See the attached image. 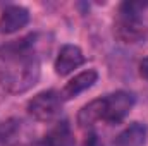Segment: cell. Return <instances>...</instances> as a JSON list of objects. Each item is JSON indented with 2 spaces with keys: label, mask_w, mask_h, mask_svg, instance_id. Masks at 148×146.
Listing matches in <instances>:
<instances>
[{
  "label": "cell",
  "mask_w": 148,
  "mask_h": 146,
  "mask_svg": "<svg viewBox=\"0 0 148 146\" xmlns=\"http://www.w3.org/2000/svg\"><path fill=\"white\" fill-rule=\"evenodd\" d=\"M36 35L9 41L0 46V84L12 95L31 89L40 79V59L35 52Z\"/></svg>",
  "instance_id": "obj_1"
},
{
  "label": "cell",
  "mask_w": 148,
  "mask_h": 146,
  "mask_svg": "<svg viewBox=\"0 0 148 146\" xmlns=\"http://www.w3.org/2000/svg\"><path fill=\"white\" fill-rule=\"evenodd\" d=\"M143 7L140 2H122L114 24V33L122 43H136L145 33Z\"/></svg>",
  "instance_id": "obj_2"
},
{
  "label": "cell",
  "mask_w": 148,
  "mask_h": 146,
  "mask_svg": "<svg viewBox=\"0 0 148 146\" xmlns=\"http://www.w3.org/2000/svg\"><path fill=\"white\" fill-rule=\"evenodd\" d=\"M62 102L64 100L60 98V93L53 89H47V91L35 95L28 102L26 110L38 122H52L59 117L62 110Z\"/></svg>",
  "instance_id": "obj_3"
},
{
  "label": "cell",
  "mask_w": 148,
  "mask_h": 146,
  "mask_svg": "<svg viewBox=\"0 0 148 146\" xmlns=\"http://www.w3.org/2000/svg\"><path fill=\"white\" fill-rule=\"evenodd\" d=\"M134 95L129 91H115L107 96H102V108H103V117L102 120L107 122L109 126H117L121 124L131 108L134 107Z\"/></svg>",
  "instance_id": "obj_4"
},
{
  "label": "cell",
  "mask_w": 148,
  "mask_h": 146,
  "mask_svg": "<svg viewBox=\"0 0 148 146\" xmlns=\"http://www.w3.org/2000/svg\"><path fill=\"white\" fill-rule=\"evenodd\" d=\"M84 62H86L84 53L77 45H64L57 53V59L53 62V69H55L57 76L64 77V76L73 74L76 69H79Z\"/></svg>",
  "instance_id": "obj_5"
},
{
  "label": "cell",
  "mask_w": 148,
  "mask_h": 146,
  "mask_svg": "<svg viewBox=\"0 0 148 146\" xmlns=\"http://www.w3.org/2000/svg\"><path fill=\"white\" fill-rule=\"evenodd\" d=\"M29 23V10L23 5H9L0 14V35H12Z\"/></svg>",
  "instance_id": "obj_6"
},
{
  "label": "cell",
  "mask_w": 148,
  "mask_h": 146,
  "mask_svg": "<svg viewBox=\"0 0 148 146\" xmlns=\"http://www.w3.org/2000/svg\"><path fill=\"white\" fill-rule=\"evenodd\" d=\"M97 81H98V72H97L95 69H86V71H83V72L76 74L73 79H69V81L66 83V86L62 88L60 98H62L64 102L73 100L77 95H81V93H84L86 89H90L91 86H95Z\"/></svg>",
  "instance_id": "obj_7"
},
{
  "label": "cell",
  "mask_w": 148,
  "mask_h": 146,
  "mask_svg": "<svg viewBox=\"0 0 148 146\" xmlns=\"http://www.w3.org/2000/svg\"><path fill=\"white\" fill-rule=\"evenodd\" d=\"M36 146H74L73 131L67 120L57 122Z\"/></svg>",
  "instance_id": "obj_8"
},
{
  "label": "cell",
  "mask_w": 148,
  "mask_h": 146,
  "mask_svg": "<svg viewBox=\"0 0 148 146\" xmlns=\"http://www.w3.org/2000/svg\"><path fill=\"white\" fill-rule=\"evenodd\" d=\"M148 129L141 122L129 124L124 131H121L115 138V146H143L147 141Z\"/></svg>",
  "instance_id": "obj_9"
},
{
  "label": "cell",
  "mask_w": 148,
  "mask_h": 146,
  "mask_svg": "<svg viewBox=\"0 0 148 146\" xmlns=\"http://www.w3.org/2000/svg\"><path fill=\"white\" fill-rule=\"evenodd\" d=\"M103 117V108H102V98L91 100L90 103H86L77 113V124L81 129H88L91 131L93 126L97 122H100Z\"/></svg>",
  "instance_id": "obj_10"
},
{
  "label": "cell",
  "mask_w": 148,
  "mask_h": 146,
  "mask_svg": "<svg viewBox=\"0 0 148 146\" xmlns=\"http://www.w3.org/2000/svg\"><path fill=\"white\" fill-rule=\"evenodd\" d=\"M83 146H103V143H102L100 136L91 129V131H88L86 139H84V145H83Z\"/></svg>",
  "instance_id": "obj_11"
},
{
  "label": "cell",
  "mask_w": 148,
  "mask_h": 146,
  "mask_svg": "<svg viewBox=\"0 0 148 146\" xmlns=\"http://www.w3.org/2000/svg\"><path fill=\"white\" fill-rule=\"evenodd\" d=\"M140 74H141L143 79H147L148 81V55L141 60V64H140Z\"/></svg>",
  "instance_id": "obj_12"
}]
</instances>
